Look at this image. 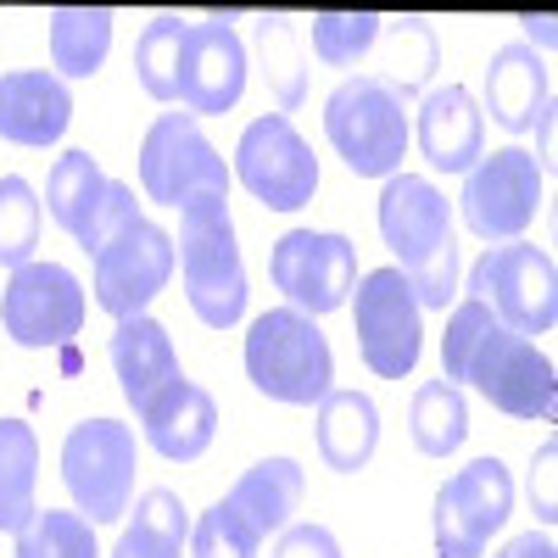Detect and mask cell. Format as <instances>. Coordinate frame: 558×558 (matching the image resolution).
Returning a JSON list of instances; mask_svg holds the SVG:
<instances>
[{
	"label": "cell",
	"instance_id": "obj_1",
	"mask_svg": "<svg viewBox=\"0 0 558 558\" xmlns=\"http://www.w3.org/2000/svg\"><path fill=\"white\" fill-rule=\"evenodd\" d=\"M441 380L447 386H470L475 397H486L497 413L508 418H547L558 413V375H553V357L502 330L492 318L486 302L463 296L447 313V336H441Z\"/></svg>",
	"mask_w": 558,
	"mask_h": 558
},
{
	"label": "cell",
	"instance_id": "obj_2",
	"mask_svg": "<svg viewBox=\"0 0 558 558\" xmlns=\"http://www.w3.org/2000/svg\"><path fill=\"white\" fill-rule=\"evenodd\" d=\"M380 235L397 252V274L418 307L447 313L458 302V235H452V207L430 179L391 173L380 191Z\"/></svg>",
	"mask_w": 558,
	"mask_h": 558
},
{
	"label": "cell",
	"instance_id": "obj_3",
	"mask_svg": "<svg viewBox=\"0 0 558 558\" xmlns=\"http://www.w3.org/2000/svg\"><path fill=\"white\" fill-rule=\"evenodd\" d=\"M246 380L286 408H318L336 391V352L296 307H268L246 330Z\"/></svg>",
	"mask_w": 558,
	"mask_h": 558
},
{
	"label": "cell",
	"instance_id": "obj_4",
	"mask_svg": "<svg viewBox=\"0 0 558 558\" xmlns=\"http://www.w3.org/2000/svg\"><path fill=\"white\" fill-rule=\"evenodd\" d=\"M179 274H184V296L191 313L207 330H229L246 313V263L235 241V218L229 202H196L179 213Z\"/></svg>",
	"mask_w": 558,
	"mask_h": 558
},
{
	"label": "cell",
	"instance_id": "obj_5",
	"mask_svg": "<svg viewBox=\"0 0 558 558\" xmlns=\"http://www.w3.org/2000/svg\"><path fill=\"white\" fill-rule=\"evenodd\" d=\"M324 134H330L336 157L357 173V179H391L408 157V101L375 73L341 78L336 96L324 101Z\"/></svg>",
	"mask_w": 558,
	"mask_h": 558
},
{
	"label": "cell",
	"instance_id": "obj_6",
	"mask_svg": "<svg viewBox=\"0 0 558 558\" xmlns=\"http://www.w3.org/2000/svg\"><path fill=\"white\" fill-rule=\"evenodd\" d=\"M140 441L123 418H78L62 441V481L89 525H112L134 502Z\"/></svg>",
	"mask_w": 558,
	"mask_h": 558
},
{
	"label": "cell",
	"instance_id": "obj_7",
	"mask_svg": "<svg viewBox=\"0 0 558 558\" xmlns=\"http://www.w3.org/2000/svg\"><path fill=\"white\" fill-rule=\"evenodd\" d=\"M140 191L162 207L229 202V168L191 112H162L140 140Z\"/></svg>",
	"mask_w": 558,
	"mask_h": 558
},
{
	"label": "cell",
	"instance_id": "obj_8",
	"mask_svg": "<svg viewBox=\"0 0 558 558\" xmlns=\"http://www.w3.org/2000/svg\"><path fill=\"white\" fill-rule=\"evenodd\" d=\"M470 296L492 307V318L514 336H547L558 318V268L531 241H502L486 246L470 268Z\"/></svg>",
	"mask_w": 558,
	"mask_h": 558
},
{
	"label": "cell",
	"instance_id": "obj_9",
	"mask_svg": "<svg viewBox=\"0 0 558 558\" xmlns=\"http://www.w3.org/2000/svg\"><path fill=\"white\" fill-rule=\"evenodd\" d=\"M352 291H357L352 296V330H357L363 363L380 380L413 375L418 347H425V307L413 302L408 279L397 268H368Z\"/></svg>",
	"mask_w": 558,
	"mask_h": 558
},
{
	"label": "cell",
	"instance_id": "obj_10",
	"mask_svg": "<svg viewBox=\"0 0 558 558\" xmlns=\"http://www.w3.org/2000/svg\"><path fill=\"white\" fill-rule=\"evenodd\" d=\"M514 514V475L502 458H475L436 492V553L486 558V542Z\"/></svg>",
	"mask_w": 558,
	"mask_h": 558
},
{
	"label": "cell",
	"instance_id": "obj_11",
	"mask_svg": "<svg viewBox=\"0 0 558 558\" xmlns=\"http://www.w3.org/2000/svg\"><path fill=\"white\" fill-rule=\"evenodd\" d=\"M268 274L274 286L286 291V302L307 318L318 313H336L352 286H357V246L336 229H291L279 235L268 252Z\"/></svg>",
	"mask_w": 558,
	"mask_h": 558
},
{
	"label": "cell",
	"instance_id": "obj_12",
	"mask_svg": "<svg viewBox=\"0 0 558 558\" xmlns=\"http://www.w3.org/2000/svg\"><path fill=\"white\" fill-rule=\"evenodd\" d=\"M235 179L246 184V191L268 207V213H296L313 202L318 191V157L313 146L296 134L291 118H257L246 123L241 146H235Z\"/></svg>",
	"mask_w": 558,
	"mask_h": 558
},
{
	"label": "cell",
	"instance_id": "obj_13",
	"mask_svg": "<svg viewBox=\"0 0 558 558\" xmlns=\"http://www.w3.org/2000/svg\"><path fill=\"white\" fill-rule=\"evenodd\" d=\"M89 263H96V302L112 318H134V313H146L151 296L168 286L179 257H173L168 229H157L151 218L134 213L123 229H112V235L89 252Z\"/></svg>",
	"mask_w": 558,
	"mask_h": 558
},
{
	"label": "cell",
	"instance_id": "obj_14",
	"mask_svg": "<svg viewBox=\"0 0 558 558\" xmlns=\"http://www.w3.org/2000/svg\"><path fill=\"white\" fill-rule=\"evenodd\" d=\"M463 223L475 229L481 241H520L536 207H542V168H536V151L525 146H502L492 157H481L463 179Z\"/></svg>",
	"mask_w": 558,
	"mask_h": 558
},
{
	"label": "cell",
	"instance_id": "obj_15",
	"mask_svg": "<svg viewBox=\"0 0 558 558\" xmlns=\"http://www.w3.org/2000/svg\"><path fill=\"white\" fill-rule=\"evenodd\" d=\"M84 324V286L62 268V263H23L7 279L0 296V330L17 347L39 352V347H62L78 336Z\"/></svg>",
	"mask_w": 558,
	"mask_h": 558
},
{
	"label": "cell",
	"instance_id": "obj_16",
	"mask_svg": "<svg viewBox=\"0 0 558 558\" xmlns=\"http://www.w3.org/2000/svg\"><path fill=\"white\" fill-rule=\"evenodd\" d=\"M246 89V45L229 28V17H202L184 23L179 45V107L191 118H218L241 101Z\"/></svg>",
	"mask_w": 558,
	"mask_h": 558
},
{
	"label": "cell",
	"instance_id": "obj_17",
	"mask_svg": "<svg viewBox=\"0 0 558 558\" xmlns=\"http://www.w3.org/2000/svg\"><path fill=\"white\" fill-rule=\"evenodd\" d=\"M486 112H492V123H502L508 134L547 129V112H553V73H547V62L536 57V45L508 39V45H497V51H492V62H486Z\"/></svg>",
	"mask_w": 558,
	"mask_h": 558
},
{
	"label": "cell",
	"instance_id": "obj_18",
	"mask_svg": "<svg viewBox=\"0 0 558 558\" xmlns=\"http://www.w3.org/2000/svg\"><path fill=\"white\" fill-rule=\"evenodd\" d=\"M413 140H418V151H425V162L436 173H470L486 157V112L475 107V96L463 84L430 89V96L418 101Z\"/></svg>",
	"mask_w": 558,
	"mask_h": 558
},
{
	"label": "cell",
	"instance_id": "obj_19",
	"mask_svg": "<svg viewBox=\"0 0 558 558\" xmlns=\"http://www.w3.org/2000/svg\"><path fill=\"white\" fill-rule=\"evenodd\" d=\"M73 123V96L57 73L28 68V73H0V134L12 146H57Z\"/></svg>",
	"mask_w": 558,
	"mask_h": 558
},
{
	"label": "cell",
	"instance_id": "obj_20",
	"mask_svg": "<svg viewBox=\"0 0 558 558\" xmlns=\"http://www.w3.org/2000/svg\"><path fill=\"white\" fill-rule=\"evenodd\" d=\"M112 368H118V386H123V402L134 413H146L179 375V352H173V336L151 313H134V318H118L112 330Z\"/></svg>",
	"mask_w": 558,
	"mask_h": 558
},
{
	"label": "cell",
	"instance_id": "obj_21",
	"mask_svg": "<svg viewBox=\"0 0 558 558\" xmlns=\"http://www.w3.org/2000/svg\"><path fill=\"white\" fill-rule=\"evenodd\" d=\"M140 425H146V441L162 458L196 463L213 447V436H218V402L202 386H191V380H173L146 413H140Z\"/></svg>",
	"mask_w": 558,
	"mask_h": 558
},
{
	"label": "cell",
	"instance_id": "obj_22",
	"mask_svg": "<svg viewBox=\"0 0 558 558\" xmlns=\"http://www.w3.org/2000/svg\"><path fill=\"white\" fill-rule=\"evenodd\" d=\"M380 447V408L363 391H330L318 402V458L336 475H357Z\"/></svg>",
	"mask_w": 558,
	"mask_h": 558
},
{
	"label": "cell",
	"instance_id": "obj_23",
	"mask_svg": "<svg viewBox=\"0 0 558 558\" xmlns=\"http://www.w3.org/2000/svg\"><path fill=\"white\" fill-rule=\"evenodd\" d=\"M302 492H307V475L296 458H257L252 470L235 481L229 502L257 525V536H279L291 525V514L302 508Z\"/></svg>",
	"mask_w": 558,
	"mask_h": 558
},
{
	"label": "cell",
	"instance_id": "obj_24",
	"mask_svg": "<svg viewBox=\"0 0 558 558\" xmlns=\"http://www.w3.org/2000/svg\"><path fill=\"white\" fill-rule=\"evenodd\" d=\"M107 191H112V179L101 173L96 157L89 151H62L51 179H45V207H51V218L84 246L89 229H96V218H101V207H107Z\"/></svg>",
	"mask_w": 558,
	"mask_h": 558
},
{
	"label": "cell",
	"instance_id": "obj_25",
	"mask_svg": "<svg viewBox=\"0 0 558 558\" xmlns=\"http://www.w3.org/2000/svg\"><path fill=\"white\" fill-rule=\"evenodd\" d=\"M112 51V12L101 7H62L51 12V62L57 78H96Z\"/></svg>",
	"mask_w": 558,
	"mask_h": 558
},
{
	"label": "cell",
	"instance_id": "obj_26",
	"mask_svg": "<svg viewBox=\"0 0 558 558\" xmlns=\"http://www.w3.org/2000/svg\"><path fill=\"white\" fill-rule=\"evenodd\" d=\"M34 481H39V441L23 418H0V531L17 536L34 514Z\"/></svg>",
	"mask_w": 558,
	"mask_h": 558
},
{
	"label": "cell",
	"instance_id": "obj_27",
	"mask_svg": "<svg viewBox=\"0 0 558 558\" xmlns=\"http://www.w3.org/2000/svg\"><path fill=\"white\" fill-rule=\"evenodd\" d=\"M408 430H413V447L425 458H447V452L463 447V436H470V402H463V391L447 386V380H425L413 391Z\"/></svg>",
	"mask_w": 558,
	"mask_h": 558
},
{
	"label": "cell",
	"instance_id": "obj_28",
	"mask_svg": "<svg viewBox=\"0 0 558 558\" xmlns=\"http://www.w3.org/2000/svg\"><path fill=\"white\" fill-rule=\"evenodd\" d=\"M257 57H263L274 101H279V118H286L307 89V34L291 17H263L257 23Z\"/></svg>",
	"mask_w": 558,
	"mask_h": 558
},
{
	"label": "cell",
	"instance_id": "obj_29",
	"mask_svg": "<svg viewBox=\"0 0 558 558\" xmlns=\"http://www.w3.org/2000/svg\"><path fill=\"white\" fill-rule=\"evenodd\" d=\"M375 45H380L375 78H386L402 101L430 84V73H436V28L430 23H391V28H380Z\"/></svg>",
	"mask_w": 558,
	"mask_h": 558
},
{
	"label": "cell",
	"instance_id": "obj_30",
	"mask_svg": "<svg viewBox=\"0 0 558 558\" xmlns=\"http://www.w3.org/2000/svg\"><path fill=\"white\" fill-rule=\"evenodd\" d=\"M12 542H17V558H101L96 525L78 508H34Z\"/></svg>",
	"mask_w": 558,
	"mask_h": 558
},
{
	"label": "cell",
	"instance_id": "obj_31",
	"mask_svg": "<svg viewBox=\"0 0 558 558\" xmlns=\"http://www.w3.org/2000/svg\"><path fill=\"white\" fill-rule=\"evenodd\" d=\"M179 45H184V23L173 12L151 17L134 39V73H140V89H146L151 101L179 96Z\"/></svg>",
	"mask_w": 558,
	"mask_h": 558
},
{
	"label": "cell",
	"instance_id": "obj_32",
	"mask_svg": "<svg viewBox=\"0 0 558 558\" xmlns=\"http://www.w3.org/2000/svg\"><path fill=\"white\" fill-rule=\"evenodd\" d=\"M380 28H386V17H375V12H318L307 23V45L324 68H352L375 51Z\"/></svg>",
	"mask_w": 558,
	"mask_h": 558
},
{
	"label": "cell",
	"instance_id": "obj_33",
	"mask_svg": "<svg viewBox=\"0 0 558 558\" xmlns=\"http://www.w3.org/2000/svg\"><path fill=\"white\" fill-rule=\"evenodd\" d=\"M34 246H39V196L28 179L7 173L0 179V268L34 263Z\"/></svg>",
	"mask_w": 558,
	"mask_h": 558
},
{
	"label": "cell",
	"instance_id": "obj_34",
	"mask_svg": "<svg viewBox=\"0 0 558 558\" xmlns=\"http://www.w3.org/2000/svg\"><path fill=\"white\" fill-rule=\"evenodd\" d=\"M257 547H263L257 525H252L229 497L213 502L207 514L191 525V553H196V558H257Z\"/></svg>",
	"mask_w": 558,
	"mask_h": 558
},
{
	"label": "cell",
	"instance_id": "obj_35",
	"mask_svg": "<svg viewBox=\"0 0 558 558\" xmlns=\"http://www.w3.org/2000/svg\"><path fill=\"white\" fill-rule=\"evenodd\" d=\"M134 525H146V531H157V536H168V542H191V520H184V502L168 492V486H151V492H140V502H134Z\"/></svg>",
	"mask_w": 558,
	"mask_h": 558
},
{
	"label": "cell",
	"instance_id": "obj_36",
	"mask_svg": "<svg viewBox=\"0 0 558 558\" xmlns=\"http://www.w3.org/2000/svg\"><path fill=\"white\" fill-rule=\"evenodd\" d=\"M274 558H341V542L324 525H286V531H279Z\"/></svg>",
	"mask_w": 558,
	"mask_h": 558
},
{
	"label": "cell",
	"instance_id": "obj_37",
	"mask_svg": "<svg viewBox=\"0 0 558 558\" xmlns=\"http://www.w3.org/2000/svg\"><path fill=\"white\" fill-rule=\"evenodd\" d=\"M553 463H558V447L547 441V447L531 458V502H536V520H542V525L558 520V508H553Z\"/></svg>",
	"mask_w": 558,
	"mask_h": 558
},
{
	"label": "cell",
	"instance_id": "obj_38",
	"mask_svg": "<svg viewBox=\"0 0 558 558\" xmlns=\"http://www.w3.org/2000/svg\"><path fill=\"white\" fill-rule=\"evenodd\" d=\"M179 553H184L179 542H168V536H157L146 525H129L118 536V547H112V558H179Z\"/></svg>",
	"mask_w": 558,
	"mask_h": 558
},
{
	"label": "cell",
	"instance_id": "obj_39",
	"mask_svg": "<svg viewBox=\"0 0 558 558\" xmlns=\"http://www.w3.org/2000/svg\"><path fill=\"white\" fill-rule=\"evenodd\" d=\"M492 558H558V547H553V536L547 531H525V536H514L502 553H492Z\"/></svg>",
	"mask_w": 558,
	"mask_h": 558
},
{
	"label": "cell",
	"instance_id": "obj_40",
	"mask_svg": "<svg viewBox=\"0 0 558 558\" xmlns=\"http://www.w3.org/2000/svg\"><path fill=\"white\" fill-rule=\"evenodd\" d=\"M525 34L542 39V45H553V17H525Z\"/></svg>",
	"mask_w": 558,
	"mask_h": 558
}]
</instances>
